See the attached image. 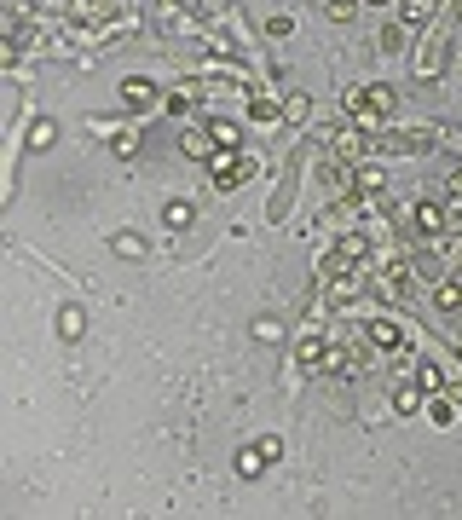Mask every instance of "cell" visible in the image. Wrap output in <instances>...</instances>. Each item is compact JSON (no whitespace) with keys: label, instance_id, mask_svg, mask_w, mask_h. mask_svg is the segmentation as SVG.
<instances>
[{"label":"cell","instance_id":"6da1fadb","mask_svg":"<svg viewBox=\"0 0 462 520\" xmlns=\"http://www.w3.org/2000/svg\"><path fill=\"white\" fill-rule=\"evenodd\" d=\"M208 168H214V185H220V191H231L237 179H249V174H254V162L231 156V145H226V151H214V156H208Z\"/></svg>","mask_w":462,"mask_h":520},{"label":"cell","instance_id":"8fae6325","mask_svg":"<svg viewBox=\"0 0 462 520\" xmlns=\"http://www.w3.org/2000/svg\"><path fill=\"white\" fill-rule=\"evenodd\" d=\"M168 226H191V203H168Z\"/></svg>","mask_w":462,"mask_h":520},{"label":"cell","instance_id":"52a82bcc","mask_svg":"<svg viewBox=\"0 0 462 520\" xmlns=\"http://www.w3.org/2000/svg\"><path fill=\"white\" fill-rule=\"evenodd\" d=\"M393 405H399V411L410 416V411H416V405H422V393H416V388H399V393H393Z\"/></svg>","mask_w":462,"mask_h":520},{"label":"cell","instance_id":"7c38bea8","mask_svg":"<svg viewBox=\"0 0 462 520\" xmlns=\"http://www.w3.org/2000/svg\"><path fill=\"white\" fill-rule=\"evenodd\" d=\"M422 388H428V393H440V388H445V376L433 370V364H422Z\"/></svg>","mask_w":462,"mask_h":520},{"label":"cell","instance_id":"5b68a950","mask_svg":"<svg viewBox=\"0 0 462 520\" xmlns=\"http://www.w3.org/2000/svg\"><path fill=\"white\" fill-rule=\"evenodd\" d=\"M208 139H214V133H185V139H179V145H185L191 156H214V145H208Z\"/></svg>","mask_w":462,"mask_h":520},{"label":"cell","instance_id":"4fadbf2b","mask_svg":"<svg viewBox=\"0 0 462 520\" xmlns=\"http://www.w3.org/2000/svg\"><path fill=\"white\" fill-rule=\"evenodd\" d=\"M428 416H433V422H440V428H445V422H456V416H451V405H445V399H433V405H428Z\"/></svg>","mask_w":462,"mask_h":520},{"label":"cell","instance_id":"277c9868","mask_svg":"<svg viewBox=\"0 0 462 520\" xmlns=\"http://www.w3.org/2000/svg\"><path fill=\"white\" fill-rule=\"evenodd\" d=\"M81 324H87V318H81V306H64V313H58V329H64V336H69V341H76V336H81Z\"/></svg>","mask_w":462,"mask_h":520},{"label":"cell","instance_id":"9c48e42d","mask_svg":"<svg viewBox=\"0 0 462 520\" xmlns=\"http://www.w3.org/2000/svg\"><path fill=\"white\" fill-rule=\"evenodd\" d=\"M433 295H440V306H462V283H440Z\"/></svg>","mask_w":462,"mask_h":520},{"label":"cell","instance_id":"ba28073f","mask_svg":"<svg viewBox=\"0 0 462 520\" xmlns=\"http://www.w3.org/2000/svg\"><path fill=\"white\" fill-rule=\"evenodd\" d=\"M416 226H422V231H440V208L422 203V208H416Z\"/></svg>","mask_w":462,"mask_h":520},{"label":"cell","instance_id":"30bf717a","mask_svg":"<svg viewBox=\"0 0 462 520\" xmlns=\"http://www.w3.org/2000/svg\"><path fill=\"white\" fill-rule=\"evenodd\" d=\"M208 133H214V145H237V128H231V122H214Z\"/></svg>","mask_w":462,"mask_h":520},{"label":"cell","instance_id":"3957f363","mask_svg":"<svg viewBox=\"0 0 462 520\" xmlns=\"http://www.w3.org/2000/svg\"><path fill=\"white\" fill-rule=\"evenodd\" d=\"M260 468H266V451H260V445H254V451H243V457H237V474H243V480H254Z\"/></svg>","mask_w":462,"mask_h":520},{"label":"cell","instance_id":"5bb4252c","mask_svg":"<svg viewBox=\"0 0 462 520\" xmlns=\"http://www.w3.org/2000/svg\"><path fill=\"white\" fill-rule=\"evenodd\" d=\"M116 254H128V260H133V254H144V243H139V238H116Z\"/></svg>","mask_w":462,"mask_h":520},{"label":"cell","instance_id":"7a4b0ae2","mask_svg":"<svg viewBox=\"0 0 462 520\" xmlns=\"http://www.w3.org/2000/svg\"><path fill=\"white\" fill-rule=\"evenodd\" d=\"M121 99H128V110H151V104H156V87H151V81H128V87H121Z\"/></svg>","mask_w":462,"mask_h":520},{"label":"cell","instance_id":"8992f818","mask_svg":"<svg viewBox=\"0 0 462 520\" xmlns=\"http://www.w3.org/2000/svg\"><path fill=\"white\" fill-rule=\"evenodd\" d=\"M370 336H376V347H399V329L393 324H370Z\"/></svg>","mask_w":462,"mask_h":520}]
</instances>
